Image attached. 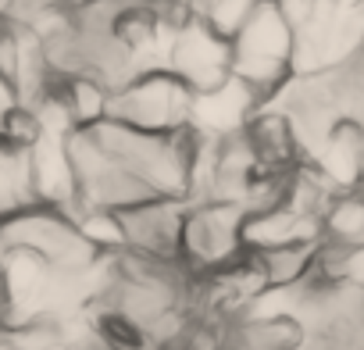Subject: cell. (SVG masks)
<instances>
[{
    "instance_id": "8992f818",
    "label": "cell",
    "mask_w": 364,
    "mask_h": 350,
    "mask_svg": "<svg viewBox=\"0 0 364 350\" xmlns=\"http://www.w3.org/2000/svg\"><path fill=\"white\" fill-rule=\"evenodd\" d=\"M168 75H175L190 93H208L232 79V43L218 40L193 15V8H190V18L175 29Z\"/></svg>"
},
{
    "instance_id": "52a82bcc",
    "label": "cell",
    "mask_w": 364,
    "mask_h": 350,
    "mask_svg": "<svg viewBox=\"0 0 364 350\" xmlns=\"http://www.w3.org/2000/svg\"><path fill=\"white\" fill-rule=\"evenodd\" d=\"M186 201H161L150 197L129 211H122L125 229V250L146 261L178 265V243H182V222H186Z\"/></svg>"
},
{
    "instance_id": "ba28073f",
    "label": "cell",
    "mask_w": 364,
    "mask_h": 350,
    "mask_svg": "<svg viewBox=\"0 0 364 350\" xmlns=\"http://www.w3.org/2000/svg\"><path fill=\"white\" fill-rule=\"evenodd\" d=\"M261 107L264 104L243 83L229 79L218 90L193 93V104H190V136L193 139H211V143L232 139V136L247 132V125L254 122V115Z\"/></svg>"
},
{
    "instance_id": "30bf717a",
    "label": "cell",
    "mask_w": 364,
    "mask_h": 350,
    "mask_svg": "<svg viewBox=\"0 0 364 350\" xmlns=\"http://www.w3.org/2000/svg\"><path fill=\"white\" fill-rule=\"evenodd\" d=\"M321 243V218L307 215L293 204H279L257 215H247L243 222V247L247 254H268L282 247H318Z\"/></svg>"
},
{
    "instance_id": "ac0fdd59",
    "label": "cell",
    "mask_w": 364,
    "mask_h": 350,
    "mask_svg": "<svg viewBox=\"0 0 364 350\" xmlns=\"http://www.w3.org/2000/svg\"><path fill=\"white\" fill-rule=\"evenodd\" d=\"M0 350H15V346H11V339H8L4 332H0Z\"/></svg>"
},
{
    "instance_id": "277c9868",
    "label": "cell",
    "mask_w": 364,
    "mask_h": 350,
    "mask_svg": "<svg viewBox=\"0 0 364 350\" xmlns=\"http://www.w3.org/2000/svg\"><path fill=\"white\" fill-rule=\"evenodd\" d=\"M190 104L193 93L175 75L150 72L111 97V118L146 136H175L190 132Z\"/></svg>"
},
{
    "instance_id": "e0dca14e",
    "label": "cell",
    "mask_w": 364,
    "mask_h": 350,
    "mask_svg": "<svg viewBox=\"0 0 364 350\" xmlns=\"http://www.w3.org/2000/svg\"><path fill=\"white\" fill-rule=\"evenodd\" d=\"M15 111H18V93L8 83V75H0V132H4V125L11 122Z\"/></svg>"
},
{
    "instance_id": "7c38bea8",
    "label": "cell",
    "mask_w": 364,
    "mask_h": 350,
    "mask_svg": "<svg viewBox=\"0 0 364 350\" xmlns=\"http://www.w3.org/2000/svg\"><path fill=\"white\" fill-rule=\"evenodd\" d=\"M36 208L29 150L0 136V222Z\"/></svg>"
},
{
    "instance_id": "3957f363",
    "label": "cell",
    "mask_w": 364,
    "mask_h": 350,
    "mask_svg": "<svg viewBox=\"0 0 364 350\" xmlns=\"http://www.w3.org/2000/svg\"><path fill=\"white\" fill-rule=\"evenodd\" d=\"M0 250L33 254L58 272H82L100 261L79 236L75 218L65 211L43 208V204L0 222Z\"/></svg>"
},
{
    "instance_id": "2e32d148",
    "label": "cell",
    "mask_w": 364,
    "mask_h": 350,
    "mask_svg": "<svg viewBox=\"0 0 364 350\" xmlns=\"http://www.w3.org/2000/svg\"><path fill=\"white\" fill-rule=\"evenodd\" d=\"M254 8H257L254 0H208V4H193V15H197L218 40L232 43V40L243 33V26L250 22Z\"/></svg>"
},
{
    "instance_id": "9a60e30c",
    "label": "cell",
    "mask_w": 364,
    "mask_h": 350,
    "mask_svg": "<svg viewBox=\"0 0 364 350\" xmlns=\"http://www.w3.org/2000/svg\"><path fill=\"white\" fill-rule=\"evenodd\" d=\"M75 229L86 240V247L97 258H118L125 254V229L118 211H93V208H79L75 215Z\"/></svg>"
},
{
    "instance_id": "d6986e66",
    "label": "cell",
    "mask_w": 364,
    "mask_h": 350,
    "mask_svg": "<svg viewBox=\"0 0 364 350\" xmlns=\"http://www.w3.org/2000/svg\"><path fill=\"white\" fill-rule=\"evenodd\" d=\"M0 332H4V329H0Z\"/></svg>"
},
{
    "instance_id": "9c48e42d",
    "label": "cell",
    "mask_w": 364,
    "mask_h": 350,
    "mask_svg": "<svg viewBox=\"0 0 364 350\" xmlns=\"http://www.w3.org/2000/svg\"><path fill=\"white\" fill-rule=\"evenodd\" d=\"M29 168H33V190L36 204L75 215L79 211V183H75V164L68 154V136L40 132L29 147Z\"/></svg>"
},
{
    "instance_id": "4fadbf2b",
    "label": "cell",
    "mask_w": 364,
    "mask_h": 350,
    "mask_svg": "<svg viewBox=\"0 0 364 350\" xmlns=\"http://www.w3.org/2000/svg\"><path fill=\"white\" fill-rule=\"evenodd\" d=\"M321 243L339 250L364 247V186L332 197V204L321 215Z\"/></svg>"
},
{
    "instance_id": "5bb4252c",
    "label": "cell",
    "mask_w": 364,
    "mask_h": 350,
    "mask_svg": "<svg viewBox=\"0 0 364 350\" xmlns=\"http://www.w3.org/2000/svg\"><path fill=\"white\" fill-rule=\"evenodd\" d=\"M58 97L75 129H93L111 118V90H104L90 75H65L58 79Z\"/></svg>"
},
{
    "instance_id": "8fae6325",
    "label": "cell",
    "mask_w": 364,
    "mask_h": 350,
    "mask_svg": "<svg viewBox=\"0 0 364 350\" xmlns=\"http://www.w3.org/2000/svg\"><path fill=\"white\" fill-rule=\"evenodd\" d=\"M247 139L261 161L264 171H293L304 154H300V143H296V132L289 125V118L279 111V107H261L254 115V122L247 125Z\"/></svg>"
},
{
    "instance_id": "5b68a950",
    "label": "cell",
    "mask_w": 364,
    "mask_h": 350,
    "mask_svg": "<svg viewBox=\"0 0 364 350\" xmlns=\"http://www.w3.org/2000/svg\"><path fill=\"white\" fill-rule=\"evenodd\" d=\"M243 222L247 211L232 204H190L182 222L178 265L190 275H211L236 265L240 258H247Z\"/></svg>"
},
{
    "instance_id": "7a4b0ae2",
    "label": "cell",
    "mask_w": 364,
    "mask_h": 350,
    "mask_svg": "<svg viewBox=\"0 0 364 350\" xmlns=\"http://www.w3.org/2000/svg\"><path fill=\"white\" fill-rule=\"evenodd\" d=\"M293 51L296 40L282 4L261 0L243 33L232 40V79L243 83L261 104H268L293 79Z\"/></svg>"
},
{
    "instance_id": "6da1fadb",
    "label": "cell",
    "mask_w": 364,
    "mask_h": 350,
    "mask_svg": "<svg viewBox=\"0 0 364 350\" xmlns=\"http://www.w3.org/2000/svg\"><path fill=\"white\" fill-rule=\"evenodd\" d=\"M93 136L114 161H122L146 186L150 197L190 201V183H193V136L190 132L146 136L107 118L93 125Z\"/></svg>"
}]
</instances>
